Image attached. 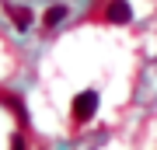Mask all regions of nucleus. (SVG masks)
Segmentation results:
<instances>
[{
	"instance_id": "obj_6",
	"label": "nucleus",
	"mask_w": 157,
	"mask_h": 150,
	"mask_svg": "<svg viewBox=\"0 0 157 150\" xmlns=\"http://www.w3.org/2000/svg\"><path fill=\"white\" fill-rule=\"evenodd\" d=\"M11 150H25V136H21V133L11 136Z\"/></svg>"
},
{
	"instance_id": "obj_5",
	"label": "nucleus",
	"mask_w": 157,
	"mask_h": 150,
	"mask_svg": "<svg viewBox=\"0 0 157 150\" xmlns=\"http://www.w3.org/2000/svg\"><path fill=\"white\" fill-rule=\"evenodd\" d=\"M0 101H4V105L11 108L14 115H17V122H21V126H28V115H25V108H21V98H14V94H4V91H0Z\"/></svg>"
},
{
	"instance_id": "obj_2",
	"label": "nucleus",
	"mask_w": 157,
	"mask_h": 150,
	"mask_svg": "<svg viewBox=\"0 0 157 150\" xmlns=\"http://www.w3.org/2000/svg\"><path fill=\"white\" fill-rule=\"evenodd\" d=\"M101 17H105L108 25H129L133 21V7H129V0H108Z\"/></svg>"
},
{
	"instance_id": "obj_4",
	"label": "nucleus",
	"mask_w": 157,
	"mask_h": 150,
	"mask_svg": "<svg viewBox=\"0 0 157 150\" xmlns=\"http://www.w3.org/2000/svg\"><path fill=\"white\" fill-rule=\"evenodd\" d=\"M67 14H70V7H67V4H52L49 11L42 14V28H45V32H52L56 25H63V21H67Z\"/></svg>"
},
{
	"instance_id": "obj_3",
	"label": "nucleus",
	"mask_w": 157,
	"mask_h": 150,
	"mask_svg": "<svg viewBox=\"0 0 157 150\" xmlns=\"http://www.w3.org/2000/svg\"><path fill=\"white\" fill-rule=\"evenodd\" d=\"M4 11H7V17L14 21V28H17V32H28V28H32V21H35V14L28 11V7H21V4H4Z\"/></svg>"
},
{
	"instance_id": "obj_1",
	"label": "nucleus",
	"mask_w": 157,
	"mask_h": 150,
	"mask_svg": "<svg viewBox=\"0 0 157 150\" xmlns=\"http://www.w3.org/2000/svg\"><path fill=\"white\" fill-rule=\"evenodd\" d=\"M98 91H80V94H73V101H70V119L77 126H84V122H91V119L98 115Z\"/></svg>"
}]
</instances>
